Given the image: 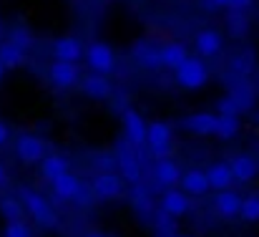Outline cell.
<instances>
[{"mask_svg": "<svg viewBox=\"0 0 259 237\" xmlns=\"http://www.w3.org/2000/svg\"><path fill=\"white\" fill-rule=\"evenodd\" d=\"M214 210H217V215H219V217H224V220L239 217V210H242V197H239L234 189L217 192V197H214Z\"/></svg>", "mask_w": 259, "mask_h": 237, "instance_id": "obj_16", "label": "cell"}, {"mask_svg": "<svg viewBox=\"0 0 259 237\" xmlns=\"http://www.w3.org/2000/svg\"><path fill=\"white\" fill-rule=\"evenodd\" d=\"M121 121H123L126 142H128L134 149L144 147V144H146V129H149V124L144 121V116H141L136 109H126L123 116H121Z\"/></svg>", "mask_w": 259, "mask_h": 237, "instance_id": "obj_7", "label": "cell"}, {"mask_svg": "<svg viewBox=\"0 0 259 237\" xmlns=\"http://www.w3.org/2000/svg\"><path fill=\"white\" fill-rule=\"evenodd\" d=\"M86 56V63L91 69V74H98V76H108L113 69H116V53L108 43H101V41H93L83 51Z\"/></svg>", "mask_w": 259, "mask_h": 237, "instance_id": "obj_3", "label": "cell"}, {"mask_svg": "<svg viewBox=\"0 0 259 237\" xmlns=\"http://www.w3.org/2000/svg\"><path fill=\"white\" fill-rule=\"evenodd\" d=\"M171 139L174 129L166 121H154L146 129V147L156 159H166V154L171 152Z\"/></svg>", "mask_w": 259, "mask_h": 237, "instance_id": "obj_4", "label": "cell"}, {"mask_svg": "<svg viewBox=\"0 0 259 237\" xmlns=\"http://www.w3.org/2000/svg\"><path fill=\"white\" fill-rule=\"evenodd\" d=\"M20 205H23V210L38 222V225H43V227H56L58 225V215H56V210L48 205V199L43 197V194H38L35 189H28V187H20Z\"/></svg>", "mask_w": 259, "mask_h": 237, "instance_id": "obj_1", "label": "cell"}, {"mask_svg": "<svg viewBox=\"0 0 259 237\" xmlns=\"http://www.w3.org/2000/svg\"><path fill=\"white\" fill-rule=\"evenodd\" d=\"M227 96L237 104V109H239V111H249V109H252V104H254V91H252V86H249V83H234V86H232V91H229Z\"/></svg>", "mask_w": 259, "mask_h": 237, "instance_id": "obj_24", "label": "cell"}, {"mask_svg": "<svg viewBox=\"0 0 259 237\" xmlns=\"http://www.w3.org/2000/svg\"><path fill=\"white\" fill-rule=\"evenodd\" d=\"M229 69H232L237 76H249V74L254 71V53H252V51H242V53H237V56L232 58Z\"/></svg>", "mask_w": 259, "mask_h": 237, "instance_id": "obj_27", "label": "cell"}, {"mask_svg": "<svg viewBox=\"0 0 259 237\" xmlns=\"http://www.w3.org/2000/svg\"><path fill=\"white\" fill-rule=\"evenodd\" d=\"M174 76H176V83H179L181 88H186V91H199V88H204V86L209 83V69H206V63H204L199 56H189V58L174 71Z\"/></svg>", "mask_w": 259, "mask_h": 237, "instance_id": "obj_2", "label": "cell"}, {"mask_svg": "<svg viewBox=\"0 0 259 237\" xmlns=\"http://www.w3.org/2000/svg\"><path fill=\"white\" fill-rule=\"evenodd\" d=\"M116 164L121 169V179H126L128 184H141V161L136 157V149L128 142H121L116 149Z\"/></svg>", "mask_w": 259, "mask_h": 237, "instance_id": "obj_5", "label": "cell"}, {"mask_svg": "<svg viewBox=\"0 0 259 237\" xmlns=\"http://www.w3.org/2000/svg\"><path fill=\"white\" fill-rule=\"evenodd\" d=\"M179 184H181V192L189 197H201V194H206L209 192V182H206V174L201 172V169H189L186 174H181V179H179Z\"/></svg>", "mask_w": 259, "mask_h": 237, "instance_id": "obj_18", "label": "cell"}, {"mask_svg": "<svg viewBox=\"0 0 259 237\" xmlns=\"http://www.w3.org/2000/svg\"><path fill=\"white\" fill-rule=\"evenodd\" d=\"M68 169H71L68 159L61 157V154H46L43 161H40V174H43L48 182H56L58 177L68 174Z\"/></svg>", "mask_w": 259, "mask_h": 237, "instance_id": "obj_21", "label": "cell"}, {"mask_svg": "<svg viewBox=\"0 0 259 237\" xmlns=\"http://www.w3.org/2000/svg\"><path fill=\"white\" fill-rule=\"evenodd\" d=\"M0 63L5 66V71L8 69H20L25 63V53L20 48H15L10 41H3L0 43Z\"/></svg>", "mask_w": 259, "mask_h": 237, "instance_id": "obj_25", "label": "cell"}, {"mask_svg": "<svg viewBox=\"0 0 259 237\" xmlns=\"http://www.w3.org/2000/svg\"><path fill=\"white\" fill-rule=\"evenodd\" d=\"M53 58L63 63H78L83 58V41L76 36H63L53 41Z\"/></svg>", "mask_w": 259, "mask_h": 237, "instance_id": "obj_10", "label": "cell"}, {"mask_svg": "<svg viewBox=\"0 0 259 237\" xmlns=\"http://www.w3.org/2000/svg\"><path fill=\"white\" fill-rule=\"evenodd\" d=\"M156 225L161 227V232H171L174 230L171 217H169V215H164V212H159V215H156Z\"/></svg>", "mask_w": 259, "mask_h": 237, "instance_id": "obj_36", "label": "cell"}, {"mask_svg": "<svg viewBox=\"0 0 259 237\" xmlns=\"http://www.w3.org/2000/svg\"><path fill=\"white\" fill-rule=\"evenodd\" d=\"M217 116H239V109L229 96H224L217 101Z\"/></svg>", "mask_w": 259, "mask_h": 237, "instance_id": "obj_33", "label": "cell"}, {"mask_svg": "<svg viewBox=\"0 0 259 237\" xmlns=\"http://www.w3.org/2000/svg\"><path fill=\"white\" fill-rule=\"evenodd\" d=\"M5 179H8V177H5V166L0 164V184H5Z\"/></svg>", "mask_w": 259, "mask_h": 237, "instance_id": "obj_39", "label": "cell"}, {"mask_svg": "<svg viewBox=\"0 0 259 237\" xmlns=\"http://www.w3.org/2000/svg\"><path fill=\"white\" fill-rule=\"evenodd\" d=\"M239 129H242L239 116H217V129H214V134H217L219 139L229 142V139H234V137L239 134Z\"/></svg>", "mask_w": 259, "mask_h": 237, "instance_id": "obj_26", "label": "cell"}, {"mask_svg": "<svg viewBox=\"0 0 259 237\" xmlns=\"http://www.w3.org/2000/svg\"><path fill=\"white\" fill-rule=\"evenodd\" d=\"M134 205H136V207H139V210H141L144 215H146V212L151 210V202H149V194H146V189H144L141 184H136V187H134Z\"/></svg>", "mask_w": 259, "mask_h": 237, "instance_id": "obj_34", "label": "cell"}, {"mask_svg": "<svg viewBox=\"0 0 259 237\" xmlns=\"http://www.w3.org/2000/svg\"><path fill=\"white\" fill-rule=\"evenodd\" d=\"M179 126H181L184 131H189V134L209 137V134H214V129H217V114H206V111H201V114H189V116H184V119L179 121Z\"/></svg>", "mask_w": 259, "mask_h": 237, "instance_id": "obj_12", "label": "cell"}, {"mask_svg": "<svg viewBox=\"0 0 259 237\" xmlns=\"http://www.w3.org/2000/svg\"><path fill=\"white\" fill-rule=\"evenodd\" d=\"M134 58L144 66V69H161V58H159V48L151 46L149 41H139L134 46Z\"/></svg>", "mask_w": 259, "mask_h": 237, "instance_id": "obj_23", "label": "cell"}, {"mask_svg": "<svg viewBox=\"0 0 259 237\" xmlns=\"http://www.w3.org/2000/svg\"><path fill=\"white\" fill-rule=\"evenodd\" d=\"M154 179L161 187H174L181 179V169L171 159H156V164H154Z\"/></svg>", "mask_w": 259, "mask_h": 237, "instance_id": "obj_19", "label": "cell"}, {"mask_svg": "<svg viewBox=\"0 0 259 237\" xmlns=\"http://www.w3.org/2000/svg\"><path fill=\"white\" fill-rule=\"evenodd\" d=\"M174 237H186V235H174Z\"/></svg>", "mask_w": 259, "mask_h": 237, "instance_id": "obj_42", "label": "cell"}, {"mask_svg": "<svg viewBox=\"0 0 259 237\" xmlns=\"http://www.w3.org/2000/svg\"><path fill=\"white\" fill-rule=\"evenodd\" d=\"M229 0H206V8L209 10H219V8H227Z\"/></svg>", "mask_w": 259, "mask_h": 237, "instance_id": "obj_37", "label": "cell"}, {"mask_svg": "<svg viewBox=\"0 0 259 237\" xmlns=\"http://www.w3.org/2000/svg\"><path fill=\"white\" fill-rule=\"evenodd\" d=\"M204 174H206L209 189L224 192V189H232V184H234V177H232V169H229V164H227V161H214Z\"/></svg>", "mask_w": 259, "mask_h": 237, "instance_id": "obj_17", "label": "cell"}, {"mask_svg": "<svg viewBox=\"0 0 259 237\" xmlns=\"http://www.w3.org/2000/svg\"><path fill=\"white\" fill-rule=\"evenodd\" d=\"M227 164H229V169H232V177H234L237 182H242V184L252 182L259 174V161L252 157V154H237V157L232 159V161H227Z\"/></svg>", "mask_w": 259, "mask_h": 237, "instance_id": "obj_14", "label": "cell"}, {"mask_svg": "<svg viewBox=\"0 0 259 237\" xmlns=\"http://www.w3.org/2000/svg\"><path fill=\"white\" fill-rule=\"evenodd\" d=\"M254 5V0H229V10H237V13H247L249 8Z\"/></svg>", "mask_w": 259, "mask_h": 237, "instance_id": "obj_35", "label": "cell"}, {"mask_svg": "<svg viewBox=\"0 0 259 237\" xmlns=\"http://www.w3.org/2000/svg\"><path fill=\"white\" fill-rule=\"evenodd\" d=\"M222 46H224L222 33H219V30H211V28L196 33V38H194V51H196V56H199L201 61H204V58H211V56H217V53H222Z\"/></svg>", "mask_w": 259, "mask_h": 237, "instance_id": "obj_11", "label": "cell"}, {"mask_svg": "<svg viewBox=\"0 0 259 237\" xmlns=\"http://www.w3.org/2000/svg\"><path fill=\"white\" fill-rule=\"evenodd\" d=\"M239 217H242L244 222H259V194L242 197V210H239Z\"/></svg>", "mask_w": 259, "mask_h": 237, "instance_id": "obj_29", "label": "cell"}, {"mask_svg": "<svg viewBox=\"0 0 259 237\" xmlns=\"http://www.w3.org/2000/svg\"><path fill=\"white\" fill-rule=\"evenodd\" d=\"M3 76H5V66L0 63V81H3Z\"/></svg>", "mask_w": 259, "mask_h": 237, "instance_id": "obj_41", "label": "cell"}, {"mask_svg": "<svg viewBox=\"0 0 259 237\" xmlns=\"http://www.w3.org/2000/svg\"><path fill=\"white\" fill-rule=\"evenodd\" d=\"M159 58H161V66H164V69L176 71V69L189 58V53H186L184 43H166V46L159 48Z\"/></svg>", "mask_w": 259, "mask_h": 237, "instance_id": "obj_22", "label": "cell"}, {"mask_svg": "<svg viewBox=\"0 0 259 237\" xmlns=\"http://www.w3.org/2000/svg\"><path fill=\"white\" fill-rule=\"evenodd\" d=\"M123 192V179L113 172H101L91 182V194L98 199H113Z\"/></svg>", "mask_w": 259, "mask_h": 237, "instance_id": "obj_9", "label": "cell"}, {"mask_svg": "<svg viewBox=\"0 0 259 237\" xmlns=\"http://www.w3.org/2000/svg\"><path fill=\"white\" fill-rule=\"evenodd\" d=\"M51 81L58 88H73L76 83H81V74L76 63H63V61H53L51 63Z\"/></svg>", "mask_w": 259, "mask_h": 237, "instance_id": "obj_15", "label": "cell"}, {"mask_svg": "<svg viewBox=\"0 0 259 237\" xmlns=\"http://www.w3.org/2000/svg\"><path fill=\"white\" fill-rule=\"evenodd\" d=\"M227 28H229V33H232L234 38H242V36L247 33V28H249L247 15H244V13H237V10H229V15H227Z\"/></svg>", "mask_w": 259, "mask_h": 237, "instance_id": "obj_30", "label": "cell"}, {"mask_svg": "<svg viewBox=\"0 0 259 237\" xmlns=\"http://www.w3.org/2000/svg\"><path fill=\"white\" fill-rule=\"evenodd\" d=\"M51 187H53V197L61 199V202H71V199H83L86 197L83 182L76 174H71V172L58 177L56 182H51Z\"/></svg>", "mask_w": 259, "mask_h": 237, "instance_id": "obj_8", "label": "cell"}, {"mask_svg": "<svg viewBox=\"0 0 259 237\" xmlns=\"http://www.w3.org/2000/svg\"><path fill=\"white\" fill-rule=\"evenodd\" d=\"M81 91L86 93L88 98H106L111 96V81L106 76H98V74H88L81 79Z\"/></svg>", "mask_w": 259, "mask_h": 237, "instance_id": "obj_20", "label": "cell"}, {"mask_svg": "<svg viewBox=\"0 0 259 237\" xmlns=\"http://www.w3.org/2000/svg\"><path fill=\"white\" fill-rule=\"evenodd\" d=\"M15 157L25 164H40L46 157V142L35 134H20L15 139Z\"/></svg>", "mask_w": 259, "mask_h": 237, "instance_id": "obj_6", "label": "cell"}, {"mask_svg": "<svg viewBox=\"0 0 259 237\" xmlns=\"http://www.w3.org/2000/svg\"><path fill=\"white\" fill-rule=\"evenodd\" d=\"M86 237H106V235H103V232H88Z\"/></svg>", "mask_w": 259, "mask_h": 237, "instance_id": "obj_40", "label": "cell"}, {"mask_svg": "<svg viewBox=\"0 0 259 237\" xmlns=\"http://www.w3.org/2000/svg\"><path fill=\"white\" fill-rule=\"evenodd\" d=\"M8 41H10L15 48H20L23 53L30 51V46H33V36H30V30H28V28H20V25L10 30V38H8Z\"/></svg>", "mask_w": 259, "mask_h": 237, "instance_id": "obj_31", "label": "cell"}, {"mask_svg": "<svg viewBox=\"0 0 259 237\" xmlns=\"http://www.w3.org/2000/svg\"><path fill=\"white\" fill-rule=\"evenodd\" d=\"M3 237H33V230H30L23 220H18V222H8V225H5Z\"/></svg>", "mask_w": 259, "mask_h": 237, "instance_id": "obj_32", "label": "cell"}, {"mask_svg": "<svg viewBox=\"0 0 259 237\" xmlns=\"http://www.w3.org/2000/svg\"><path fill=\"white\" fill-rule=\"evenodd\" d=\"M23 205H20V199H15V197H3L0 199V215L8 220V222H18V220H23Z\"/></svg>", "mask_w": 259, "mask_h": 237, "instance_id": "obj_28", "label": "cell"}, {"mask_svg": "<svg viewBox=\"0 0 259 237\" xmlns=\"http://www.w3.org/2000/svg\"><path fill=\"white\" fill-rule=\"evenodd\" d=\"M8 137H10V131H8V126L0 121V147H5V144H8Z\"/></svg>", "mask_w": 259, "mask_h": 237, "instance_id": "obj_38", "label": "cell"}, {"mask_svg": "<svg viewBox=\"0 0 259 237\" xmlns=\"http://www.w3.org/2000/svg\"><path fill=\"white\" fill-rule=\"evenodd\" d=\"M159 207H161V212H164V215H169L171 220H176V217L186 215L191 205H189V197H186L181 189H166V192L161 194Z\"/></svg>", "mask_w": 259, "mask_h": 237, "instance_id": "obj_13", "label": "cell"}]
</instances>
